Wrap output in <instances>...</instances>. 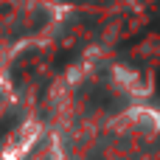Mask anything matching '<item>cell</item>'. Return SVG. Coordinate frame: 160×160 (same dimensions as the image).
<instances>
[{
	"label": "cell",
	"mask_w": 160,
	"mask_h": 160,
	"mask_svg": "<svg viewBox=\"0 0 160 160\" xmlns=\"http://www.w3.org/2000/svg\"><path fill=\"white\" fill-rule=\"evenodd\" d=\"M118 129L138 143H149L160 135V112L149 110V107H132L121 115Z\"/></svg>",
	"instance_id": "1"
}]
</instances>
